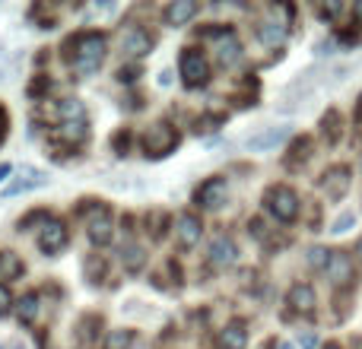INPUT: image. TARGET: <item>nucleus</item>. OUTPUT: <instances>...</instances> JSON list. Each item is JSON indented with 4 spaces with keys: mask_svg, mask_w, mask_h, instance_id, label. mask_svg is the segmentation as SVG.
<instances>
[{
    "mask_svg": "<svg viewBox=\"0 0 362 349\" xmlns=\"http://www.w3.org/2000/svg\"><path fill=\"white\" fill-rule=\"evenodd\" d=\"M286 137H289V127H270V131H261L248 140V150H255V153L274 150V146H280Z\"/></svg>",
    "mask_w": 362,
    "mask_h": 349,
    "instance_id": "dca6fc26",
    "label": "nucleus"
},
{
    "mask_svg": "<svg viewBox=\"0 0 362 349\" xmlns=\"http://www.w3.org/2000/svg\"><path fill=\"white\" fill-rule=\"evenodd\" d=\"M178 67H181V80H185V86H191V89L206 86V80H210V61H206V54L197 51V48L181 51Z\"/></svg>",
    "mask_w": 362,
    "mask_h": 349,
    "instance_id": "20e7f679",
    "label": "nucleus"
},
{
    "mask_svg": "<svg viewBox=\"0 0 362 349\" xmlns=\"http://www.w3.org/2000/svg\"><path fill=\"white\" fill-rule=\"evenodd\" d=\"M197 10H200V6L194 4V0H175V4L165 6L163 19H165V25H185L187 19L197 16Z\"/></svg>",
    "mask_w": 362,
    "mask_h": 349,
    "instance_id": "2eb2a0df",
    "label": "nucleus"
},
{
    "mask_svg": "<svg viewBox=\"0 0 362 349\" xmlns=\"http://www.w3.org/2000/svg\"><path fill=\"white\" fill-rule=\"evenodd\" d=\"M4 131H6V114L0 112V140H4Z\"/></svg>",
    "mask_w": 362,
    "mask_h": 349,
    "instance_id": "473e14b6",
    "label": "nucleus"
},
{
    "mask_svg": "<svg viewBox=\"0 0 362 349\" xmlns=\"http://www.w3.org/2000/svg\"><path fill=\"white\" fill-rule=\"evenodd\" d=\"M35 312H38V295L35 292H29L23 299V305H19V321H25V324H32V318H35Z\"/></svg>",
    "mask_w": 362,
    "mask_h": 349,
    "instance_id": "393cba45",
    "label": "nucleus"
},
{
    "mask_svg": "<svg viewBox=\"0 0 362 349\" xmlns=\"http://www.w3.org/2000/svg\"><path fill=\"white\" fill-rule=\"evenodd\" d=\"M283 349H293V346H283Z\"/></svg>",
    "mask_w": 362,
    "mask_h": 349,
    "instance_id": "e433bc0d",
    "label": "nucleus"
},
{
    "mask_svg": "<svg viewBox=\"0 0 362 349\" xmlns=\"http://www.w3.org/2000/svg\"><path fill=\"white\" fill-rule=\"evenodd\" d=\"M235 257H238V248H235V242H232L229 235H216L213 238V244H210V264L216 270H223V267H232L235 264Z\"/></svg>",
    "mask_w": 362,
    "mask_h": 349,
    "instance_id": "f8f14e48",
    "label": "nucleus"
},
{
    "mask_svg": "<svg viewBox=\"0 0 362 349\" xmlns=\"http://www.w3.org/2000/svg\"><path fill=\"white\" fill-rule=\"evenodd\" d=\"M6 172H10V165H0V178H4V174H6Z\"/></svg>",
    "mask_w": 362,
    "mask_h": 349,
    "instance_id": "c9c22d12",
    "label": "nucleus"
},
{
    "mask_svg": "<svg viewBox=\"0 0 362 349\" xmlns=\"http://www.w3.org/2000/svg\"><path fill=\"white\" fill-rule=\"evenodd\" d=\"M286 302L293 305V312L308 314V312H315V305H318V295H315V289L308 286V283H296V286L289 289Z\"/></svg>",
    "mask_w": 362,
    "mask_h": 349,
    "instance_id": "4468645a",
    "label": "nucleus"
},
{
    "mask_svg": "<svg viewBox=\"0 0 362 349\" xmlns=\"http://www.w3.org/2000/svg\"><path fill=\"white\" fill-rule=\"evenodd\" d=\"M150 48H153L150 32L137 29V25L121 35V51H124V57H144V54H150Z\"/></svg>",
    "mask_w": 362,
    "mask_h": 349,
    "instance_id": "9d476101",
    "label": "nucleus"
},
{
    "mask_svg": "<svg viewBox=\"0 0 362 349\" xmlns=\"http://www.w3.org/2000/svg\"><path fill=\"white\" fill-rule=\"evenodd\" d=\"M325 276L331 283L350 286V283H353V261H350V254H344V251H331V261H327Z\"/></svg>",
    "mask_w": 362,
    "mask_h": 349,
    "instance_id": "9b49d317",
    "label": "nucleus"
},
{
    "mask_svg": "<svg viewBox=\"0 0 362 349\" xmlns=\"http://www.w3.org/2000/svg\"><path fill=\"white\" fill-rule=\"evenodd\" d=\"M315 343H318V337H315V333H305V337H302V346H305V349H315Z\"/></svg>",
    "mask_w": 362,
    "mask_h": 349,
    "instance_id": "7c9ffc66",
    "label": "nucleus"
},
{
    "mask_svg": "<svg viewBox=\"0 0 362 349\" xmlns=\"http://www.w3.org/2000/svg\"><path fill=\"white\" fill-rule=\"evenodd\" d=\"M318 13H321V16H327V19H334V16H340V13H344V6H340V4H334V6H318Z\"/></svg>",
    "mask_w": 362,
    "mask_h": 349,
    "instance_id": "c756f323",
    "label": "nucleus"
},
{
    "mask_svg": "<svg viewBox=\"0 0 362 349\" xmlns=\"http://www.w3.org/2000/svg\"><path fill=\"white\" fill-rule=\"evenodd\" d=\"M70 48H74V70L83 76L95 73V70L102 67V61H105V35H99V32H83V35H76L74 42H70Z\"/></svg>",
    "mask_w": 362,
    "mask_h": 349,
    "instance_id": "f257e3e1",
    "label": "nucleus"
},
{
    "mask_svg": "<svg viewBox=\"0 0 362 349\" xmlns=\"http://www.w3.org/2000/svg\"><path fill=\"white\" fill-rule=\"evenodd\" d=\"M194 200H197L204 210H219V206L229 200V184H226V178H206L204 184L197 187Z\"/></svg>",
    "mask_w": 362,
    "mask_h": 349,
    "instance_id": "423d86ee",
    "label": "nucleus"
},
{
    "mask_svg": "<svg viewBox=\"0 0 362 349\" xmlns=\"http://www.w3.org/2000/svg\"><path fill=\"white\" fill-rule=\"evenodd\" d=\"M219 346L223 349H245L248 346V331H245L242 321H232V324L223 327V333H219Z\"/></svg>",
    "mask_w": 362,
    "mask_h": 349,
    "instance_id": "a211bd4d",
    "label": "nucleus"
},
{
    "mask_svg": "<svg viewBox=\"0 0 362 349\" xmlns=\"http://www.w3.org/2000/svg\"><path fill=\"white\" fill-rule=\"evenodd\" d=\"M200 235H204V225H200V219L194 213H181L175 219V238L181 248H194L200 242Z\"/></svg>",
    "mask_w": 362,
    "mask_h": 349,
    "instance_id": "1a4fd4ad",
    "label": "nucleus"
},
{
    "mask_svg": "<svg viewBox=\"0 0 362 349\" xmlns=\"http://www.w3.org/2000/svg\"><path fill=\"white\" fill-rule=\"evenodd\" d=\"M210 35H213L216 61L223 64V67H232V64L242 57V42H238V35L232 29H216V32H210Z\"/></svg>",
    "mask_w": 362,
    "mask_h": 349,
    "instance_id": "39448f33",
    "label": "nucleus"
},
{
    "mask_svg": "<svg viewBox=\"0 0 362 349\" xmlns=\"http://www.w3.org/2000/svg\"><path fill=\"white\" fill-rule=\"evenodd\" d=\"M264 206H267V213L276 223H293L299 216V194L289 184H274L264 194Z\"/></svg>",
    "mask_w": 362,
    "mask_h": 349,
    "instance_id": "f03ea898",
    "label": "nucleus"
},
{
    "mask_svg": "<svg viewBox=\"0 0 362 349\" xmlns=\"http://www.w3.org/2000/svg\"><path fill=\"white\" fill-rule=\"evenodd\" d=\"M10 308H13V295H10V289L0 283V318H6V314H10Z\"/></svg>",
    "mask_w": 362,
    "mask_h": 349,
    "instance_id": "cd10ccee",
    "label": "nucleus"
},
{
    "mask_svg": "<svg viewBox=\"0 0 362 349\" xmlns=\"http://www.w3.org/2000/svg\"><path fill=\"white\" fill-rule=\"evenodd\" d=\"M86 235L95 248L112 242V216H108L105 206H95L93 210V216H89V223H86Z\"/></svg>",
    "mask_w": 362,
    "mask_h": 349,
    "instance_id": "0eeeda50",
    "label": "nucleus"
},
{
    "mask_svg": "<svg viewBox=\"0 0 362 349\" xmlns=\"http://www.w3.org/2000/svg\"><path fill=\"white\" fill-rule=\"evenodd\" d=\"M95 273H105V261H102V257L99 254H93V257H89V261H86V276H89V280H93L95 283Z\"/></svg>",
    "mask_w": 362,
    "mask_h": 349,
    "instance_id": "bb28decb",
    "label": "nucleus"
},
{
    "mask_svg": "<svg viewBox=\"0 0 362 349\" xmlns=\"http://www.w3.org/2000/svg\"><path fill=\"white\" fill-rule=\"evenodd\" d=\"M121 264H124L127 273H140L146 264L144 248H140V244H124V248H121Z\"/></svg>",
    "mask_w": 362,
    "mask_h": 349,
    "instance_id": "6ab92c4d",
    "label": "nucleus"
},
{
    "mask_svg": "<svg viewBox=\"0 0 362 349\" xmlns=\"http://www.w3.org/2000/svg\"><path fill=\"white\" fill-rule=\"evenodd\" d=\"M257 38H261L264 45H280L283 38H286V23H261Z\"/></svg>",
    "mask_w": 362,
    "mask_h": 349,
    "instance_id": "412c9836",
    "label": "nucleus"
},
{
    "mask_svg": "<svg viewBox=\"0 0 362 349\" xmlns=\"http://www.w3.org/2000/svg\"><path fill=\"white\" fill-rule=\"evenodd\" d=\"M308 150H312V137H299V140H296L293 150H289V156H286L289 169H299V165L308 159Z\"/></svg>",
    "mask_w": 362,
    "mask_h": 349,
    "instance_id": "4be33fe9",
    "label": "nucleus"
},
{
    "mask_svg": "<svg viewBox=\"0 0 362 349\" xmlns=\"http://www.w3.org/2000/svg\"><path fill=\"white\" fill-rule=\"evenodd\" d=\"M321 349H340V343H325Z\"/></svg>",
    "mask_w": 362,
    "mask_h": 349,
    "instance_id": "f704fd0d",
    "label": "nucleus"
},
{
    "mask_svg": "<svg viewBox=\"0 0 362 349\" xmlns=\"http://www.w3.org/2000/svg\"><path fill=\"white\" fill-rule=\"evenodd\" d=\"M321 187H325L334 200H340L350 191V165H334V169H327L325 178H321Z\"/></svg>",
    "mask_w": 362,
    "mask_h": 349,
    "instance_id": "ddd939ff",
    "label": "nucleus"
},
{
    "mask_svg": "<svg viewBox=\"0 0 362 349\" xmlns=\"http://www.w3.org/2000/svg\"><path fill=\"white\" fill-rule=\"evenodd\" d=\"M51 140H61L67 146H76L86 140V121H67V124H57L51 131Z\"/></svg>",
    "mask_w": 362,
    "mask_h": 349,
    "instance_id": "f3484780",
    "label": "nucleus"
},
{
    "mask_svg": "<svg viewBox=\"0 0 362 349\" xmlns=\"http://www.w3.org/2000/svg\"><path fill=\"white\" fill-rule=\"evenodd\" d=\"M321 127H325V137H327V143H337L340 140V134H344V121H340V114L334 112H327L325 118H321Z\"/></svg>",
    "mask_w": 362,
    "mask_h": 349,
    "instance_id": "5701e85b",
    "label": "nucleus"
},
{
    "mask_svg": "<svg viewBox=\"0 0 362 349\" xmlns=\"http://www.w3.org/2000/svg\"><path fill=\"white\" fill-rule=\"evenodd\" d=\"M356 254H359V261H362V238L356 242Z\"/></svg>",
    "mask_w": 362,
    "mask_h": 349,
    "instance_id": "72a5a7b5",
    "label": "nucleus"
},
{
    "mask_svg": "<svg viewBox=\"0 0 362 349\" xmlns=\"http://www.w3.org/2000/svg\"><path fill=\"white\" fill-rule=\"evenodd\" d=\"M0 349H4V346H0Z\"/></svg>",
    "mask_w": 362,
    "mask_h": 349,
    "instance_id": "4c0bfd02",
    "label": "nucleus"
},
{
    "mask_svg": "<svg viewBox=\"0 0 362 349\" xmlns=\"http://www.w3.org/2000/svg\"><path fill=\"white\" fill-rule=\"evenodd\" d=\"M23 273V261L13 251H0V280H16Z\"/></svg>",
    "mask_w": 362,
    "mask_h": 349,
    "instance_id": "aec40b11",
    "label": "nucleus"
},
{
    "mask_svg": "<svg viewBox=\"0 0 362 349\" xmlns=\"http://www.w3.org/2000/svg\"><path fill=\"white\" fill-rule=\"evenodd\" d=\"M350 225H353V213H344V216H337V223H334V229L331 232H350Z\"/></svg>",
    "mask_w": 362,
    "mask_h": 349,
    "instance_id": "c85d7f7f",
    "label": "nucleus"
},
{
    "mask_svg": "<svg viewBox=\"0 0 362 349\" xmlns=\"http://www.w3.org/2000/svg\"><path fill=\"white\" fill-rule=\"evenodd\" d=\"M64 244H67V225L57 223V219H48L42 235H38V248H42L45 254H57Z\"/></svg>",
    "mask_w": 362,
    "mask_h": 349,
    "instance_id": "6e6552de",
    "label": "nucleus"
},
{
    "mask_svg": "<svg viewBox=\"0 0 362 349\" xmlns=\"http://www.w3.org/2000/svg\"><path fill=\"white\" fill-rule=\"evenodd\" d=\"M178 146V131L172 124H165V121H156L153 127H146L144 134V150L150 159H163L169 156L172 150Z\"/></svg>",
    "mask_w": 362,
    "mask_h": 349,
    "instance_id": "7ed1b4c3",
    "label": "nucleus"
},
{
    "mask_svg": "<svg viewBox=\"0 0 362 349\" xmlns=\"http://www.w3.org/2000/svg\"><path fill=\"white\" fill-rule=\"evenodd\" d=\"M353 16H356V25H362V0L353 6Z\"/></svg>",
    "mask_w": 362,
    "mask_h": 349,
    "instance_id": "2f4dec72",
    "label": "nucleus"
},
{
    "mask_svg": "<svg viewBox=\"0 0 362 349\" xmlns=\"http://www.w3.org/2000/svg\"><path fill=\"white\" fill-rule=\"evenodd\" d=\"M327 261H331V251H327V248H312V251H308V267H315V270H321V273H325Z\"/></svg>",
    "mask_w": 362,
    "mask_h": 349,
    "instance_id": "a878e982",
    "label": "nucleus"
},
{
    "mask_svg": "<svg viewBox=\"0 0 362 349\" xmlns=\"http://www.w3.org/2000/svg\"><path fill=\"white\" fill-rule=\"evenodd\" d=\"M131 343H134V331H124V327H121V331L108 333L102 349H131Z\"/></svg>",
    "mask_w": 362,
    "mask_h": 349,
    "instance_id": "b1692460",
    "label": "nucleus"
}]
</instances>
